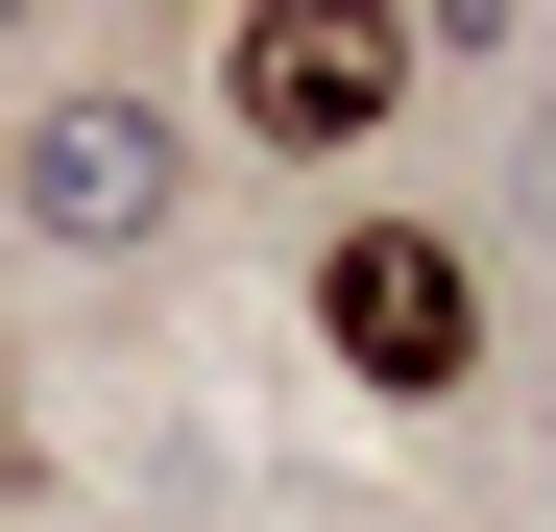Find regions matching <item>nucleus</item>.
Segmentation results:
<instances>
[{"mask_svg": "<svg viewBox=\"0 0 556 532\" xmlns=\"http://www.w3.org/2000/svg\"><path fill=\"white\" fill-rule=\"evenodd\" d=\"M0 73H25V25H0Z\"/></svg>", "mask_w": 556, "mask_h": 532, "instance_id": "nucleus-4", "label": "nucleus"}, {"mask_svg": "<svg viewBox=\"0 0 556 532\" xmlns=\"http://www.w3.org/2000/svg\"><path fill=\"white\" fill-rule=\"evenodd\" d=\"M0 218L49 266H146L194 218V98H146V73H49L25 122H0Z\"/></svg>", "mask_w": 556, "mask_h": 532, "instance_id": "nucleus-1", "label": "nucleus"}, {"mask_svg": "<svg viewBox=\"0 0 556 532\" xmlns=\"http://www.w3.org/2000/svg\"><path fill=\"white\" fill-rule=\"evenodd\" d=\"M0 532H25V484H0Z\"/></svg>", "mask_w": 556, "mask_h": 532, "instance_id": "nucleus-5", "label": "nucleus"}, {"mask_svg": "<svg viewBox=\"0 0 556 532\" xmlns=\"http://www.w3.org/2000/svg\"><path fill=\"white\" fill-rule=\"evenodd\" d=\"M218 122L291 145V169L388 145L412 122V25H388V0H242V25H218Z\"/></svg>", "mask_w": 556, "mask_h": 532, "instance_id": "nucleus-2", "label": "nucleus"}, {"mask_svg": "<svg viewBox=\"0 0 556 532\" xmlns=\"http://www.w3.org/2000/svg\"><path fill=\"white\" fill-rule=\"evenodd\" d=\"M315 339L363 388H459V364H484V266H459L435 218H339L315 242Z\"/></svg>", "mask_w": 556, "mask_h": 532, "instance_id": "nucleus-3", "label": "nucleus"}]
</instances>
